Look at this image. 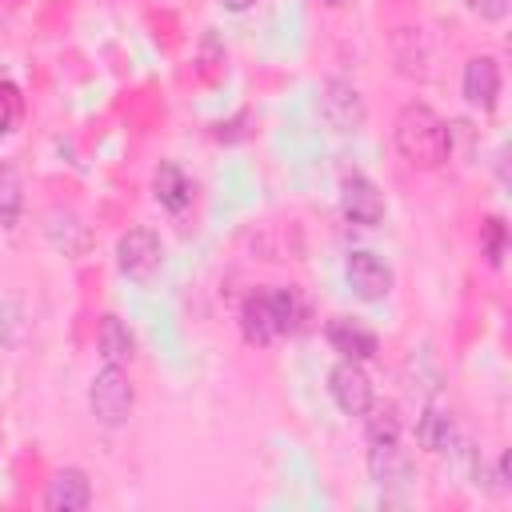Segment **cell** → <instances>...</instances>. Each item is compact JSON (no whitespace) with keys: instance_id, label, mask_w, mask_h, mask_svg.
Listing matches in <instances>:
<instances>
[{"instance_id":"52a82bcc","label":"cell","mask_w":512,"mask_h":512,"mask_svg":"<svg viewBox=\"0 0 512 512\" xmlns=\"http://www.w3.org/2000/svg\"><path fill=\"white\" fill-rule=\"evenodd\" d=\"M340 212H344L352 224L372 228V224L384 220V192H380L368 176L352 172V176H344V184H340Z\"/></svg>"},{"instance_id":"603a6c76","label":"cell","mask_w":512,"mask_h":512,"mask_svg":"<svg viewBox=\"0 0 512 512\" xmlns=\"http://www.w3.org/2000/svg\"><path fill=\"white\" fill-rule=\"evenodd\" d=\"M328 4H332V8H340V4H344V0H328Z\"/></svg>"},{"instance_id":"9c48e42d","label":"cell","mask_w":512,"mask_h":512,"mask_svg":"<svg viewBox=\"0 0 512 512\" xmlns=\"http://www.w3.org/2000/svg\"><path fill=\"white\" fill-rule=\"evenodd\" d=\"M92 504V480L84 468H60L52 472L44 488V508L48 512H84Z\"/></svg>"},{"instance_id":"3957f363","label":"cell","mask_w":512,"mask_h":512,"mask_svg":"<svg viewBox=\"0 0 512 512\" xmlns=\"http://www.w3.org/2000/svg\"><path fill=\"white\" fill-rule=\"evenodd\" d=\"M160 264H164V244H160V236H156L152 228L136 224V228H128V232L116 240V268H120L128 280L152 284L156 272H160Z\"/></svg>"},{"instance_id":"ac0fdd59","label":"cell","mask_w":512,"mask_h":512,"mask_svg":"<svg viewBox=\"0 0 512 512\" xmlns=\"http://www.w3.org/2000/svg\"><path fill=\"white\" fill-rule=\"evenodd\" d=\"M24 208V192H20V176L16 168H0V224L12 228L16 216Z\"/></svg>"},{"instance_id":"9a60e30c","label":"cell","mask_w":512,"mask_h":512,"mask_svg":"<svg viewBox=\"0 0 512 512\" xmlns=\"http://www.w3.org/2000/svg\"><path fill=\"white\" fill-rule=\"evenodd\" d=\"M416 440L428 448V452H444L452 444V416H444L436 404L424 408L420 424H416Z\"/></svg>"},{"instance_id":"5b68a950","label":"cell","mask_w":512,"mask_h":512,"mask_svg":"<svg viewBox=\"0 0 512 512\" xmlns=\"http://www.w3.org/2000/svg\"><path fill=\"white\" fill-rule=\"evenodd\" d=\"M344 276H348V288H352L360 300H368V304L384 300V296L392 292V284H396L392 268H388L376 252H368V248L348 252V260H344Z\"/></svg>"},{"instance_id":"7c38bea8","label":"cell","mask_w":512,"mask_h":512,"mask_svg":"<svg viewBox=\"0 0 512 512\" xmlns=\"http://www.w3.org/2000/svg\"><path fill=\"white\" fill-rule=\"evenodd\" d=\"M152 196H156L160 208H168V212H184V208L192 204V180L184 176L180 164L160 160L156 172H152Z\"/></svg>"},{"instance_id":"44dd1931","label":"cell","mask_w":512,"mask_h":512,"mask_svg":"<svg viewBox=\"0 0 512 512\" xmlns=\"http://www.w3.org/2000/svg\"><path fill=\"white\" fill-rule=\"evenodd\" d=\"M468 8L480 20H504L508 16V0H468Z\"/></svg>"},{"instance_id":"e0dca14e","label":"cell","mask_w":512,"mask_h":512,"mask_svg":"<svg viewBox=\"0 0 512 512\" xmlns=\"http://www.w3.org/2000/svg\"><path fill=\"white\" fill-rule=\"evenodd\" d=\"M268 308H272V324H276L280 336L296 328V320H300V300H296L292 288H268Z\"/></svg>"},{"instance_id":"7402d4cb","label":"cell","mask_w":512,"mask_h":512,"mask_svg":"<svg viewBox=\"0 0 512 512\" xmlns=\"http://www.w3.org/2000/svg\"><path fill=\"white\" fill-rule=\"evenodd\" d=\"M220 4H224L228 12H248V8L256 4V0H220Z\"/></svg>"},{"instance_id":"8fae6325","label":"cell","mask_w":512,"mask_h":512,"mask_svg":"<svg viewBox=\"0 0 512 512\" xmlns=\"http://www.w3.org/2000/svg\"><path fill=\"white\" fill-rule=\"evenodd\" d=\"M368 476L380 488H400L412 480V460L400 448V440H376L368 444Z\"/></svg>"},{"instance_id":"6da1fadb","label":"cell","mask_w":512,"mask_h":512,"mask_svg":"<svg viewBox=\"0 0 512 512\" xmlns=\"http://www.w3.org/2000/svg\"><path fill=\"white\" fill-rule=\"evenodd\" d=\"M392 140H396V152L412 168H424V172L428 168H440L452 156V128L428 104H416V100L396 112Z\"/></svg>"},{"instance_id":"2e32d148","label":"cell","mask_w":512,"mask_h":512,"mask_svg":"<svg viewBox=\"0 0 512 512\" xmlns=\"http://www.w3.org/2000/svg\"><path fill=\"white\" fill-rule=\"evenodd\" d=\"M364 436H368V444H376V440H400V412H396V404H372L368 412H364Z\"/></svg>"},{"instance_id":"8992f818","label":"cell","mask_w":512,"mask_h":512,"mask_svg":"<svg viewBox=\"0 0 512 512\" xmlns=\"http://www.w3.org/2000/svg\"><path fill=\"white\" fill-rule=\"evenodd\" d=\"M328 392H332V400H336V408H340L344 416H364V412L376 404L372 380H368V372L360 368V360H340V364L328 372Z\"/></svg>"},{"instance_id":"4fadbf2b","label":"cell","mask_w":512,"mask_h":512,"mask_svg":"<svg viewBox=\"0 0 512 512\" xmlns=\"http://www.w3.org/2000/svg\"><path fill=\"white\" fill-rule=\"evenodd\" d=\"M240 328L248 344H272L280 332L272 324V308H268V292H252L240 304Z\"/></svg>"},{"instance_id":"ffe728a7","label":"cell","mask_w":512,"mask_h":512,"mask_svg":"<svg viewBox=\"0 0 512 512\" xmlns=\"http://www.w3.org/2000/svg\"><path fill=\"white\" fill-rule=\"evenodd\" d=\"M504 248H508V228H504V220H500V216H492V220L484 224V256H488V264H492V268H500Z\"/></svg>"},{"instance_id":"ba28073f","label":"cell","mask_w":512,"mask_h":512,"mask_svg":"<svg viewBox=\"0 0 512 512\" xmlns=\"http://www.w3.org/2000/svg\"><path fill=\"white\" fill-rule=\"evenodd\" d=\"M460 92L472 108L480 112H492L496 108V96H500V60L496 56H472L464 64V76H460Z\"/></svg>"},{"instance_id":"d6986e66","label":"cell","mask_w":512,"mask_h":512,"mask_svg":"<svg viewBox=\"0 0 512 512\" xmlns=\"http://www.w3.org/2000/svg\"><path fill=\"white\" fill-rule=\"evenodd\" d=\"M20 116H24V96H20V88H16L12 80H0V140L20 124Z\"/></svg>"},{"instance_id":"7a4b0ae2","label":"cell","mask_w":512,"mask_h":512,"mask_svg":"<svg viewBox=\"0 0 512 512\" xmlns=\"http://www.w3.org/2000/svg\"><path fill=\"white\" fill-rule=\"evenodd\" d=\"M132 404H136V392H132V380L124 372V364H104L92 376V388H88V408H92L96 424L120 428L132 416Z\"/></svg>"},{"instance_id":"30bf717a","label":"cell","mask_w":512,"mask_h":512,"mask_svg":"<svg viewBox=\"0 0 512 512\" xmlns=\"http://www.w3.org/2000/svg\"><path fill=\"white\" fill-rule=\"evenodd\" d=\"M324 336H328V344L340 352V360H372L376 356V332L368 328V324H360L356 316H332L328 320V328H324Z\"/></svg>"},{"instance_id":"5bb4252c","label":"cell","mask_w":512,"mask_h":512,"mask_svg":"<svg viewBox=\"0 0 512 512\" xmlns=\"http://www.w3.org/2000/svg\"><path fill=\"white\" fill-rule=\"evenodd\" d=\"M96 344H100L104 364H128V360L136 356V336L128 332V324H124L120 316H100Z\"/></svg>"},{"instance_id":"277c9868","label":"cell","mask_w":512,"mask_h":512,"mask_svg":"<svg viewBox=\"0 0 512 512\" xmlns=\"http://www.w3.org/2000/svg\"><path fill=\"white\" fill-rule=\"evenodd\" d=\"M316 108H320V120L332 128V132H360L364 128V96L356 92V84L348 80H324L320 84V96H316Z\"/></svg>"}]
</instances>
